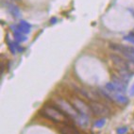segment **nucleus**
Segmentation results:
<instances>
[{
  "label": "nucleus",
  "instance_id": "7",
  "mask_svg": "<svg viewBox=\"0 0 134 134\" xmlns=\"http://www.w3.org/2000/svg\"><path fill=\"white\" fill-rule=\"evenodd\" d=\"M60 131L62 134H80L76 127L68 124H64V126H62L60 127Z\"/></svg>",
  "mask_w": 134,
  "mask_h": 134
},
{
  "label": "nucleus",
  "instance_id": "8",
  "mask_svg": "<svg viewBox=\"0 0 134 134\" xmlns=\"http://www.w3.org/2000/svg\"><path fill=\"white\" fill-rule=\"evenodd\" d=\"M89 116H86V115H83V114H80L77 119L75 120L79 126H81V127H87L89 124V119H88Z\"/></svg>",
  "mask_w": 134,
  "mask_h": 134
},
{
  "label": "nucleus",
  "instance_id": "12",
  "mask_svg": "<svg viewBox=\"0 0 134 134\" xmlns=\"http://www.w3.org/2000/svg\"><path fill=\"white\" fill-rule=\"evenodd\" d=\"M127 132V127H118L117 130H116V133L117 134H126Z\"/></svg>",
  "mask_w": 134,
  "mask_h": 134
},
{
  "label": "nucleus",
  "instance_id": "5",
  "mask_svg": "<svg viewBox=\"0 0 134 134\" xmlns=\"http://www.w3.org/2000/svg\"><path fill=\"white\" fill-rule=\"evenodd\" d=\"M110 60L113 62V64L115 65L117 70H127V71H129V63L126 62L120 56L111 54L110 55Z\"/></svg>",
  "mask_w": 134,
  "mask_h": 134
},
{
  "label": "nucleus",
  "instance_id": "6",
  "mask_svg": "<svg viewBox=\"0 0 134 134\" xmlns=\"http://www.w3.org/2000/svg\"><path fill=\"white\" fill-rule=\"evenodd\" d=\"M75 91L76 93H79L80 96H83V97L87 98L89 100L92 101H96L99 98V96L94 91H88L87 89L81 88V87H75Z\"/></svg>",
  "mask_w": 134,
  "mask_h": 134
},
{
  "label": "nucleus",
  "instance_id": "10",
  "mask_svg": "<svg viewBox=\"0 0 134 134\" xmlns=\"http://www.w3.org/2000/svg\"><path fill=\"white\" fill-rule=\"evenodd\" d=\"M106 124V119L105 118H101V119H98L97 121H96L94 123V127H97V129H101Z\"/></svg>",
  "mask_w": 134,
  "mask_h": 134
},
{
  "label": "nucleus",
  "instance_id": "1",
  "mask_svg": "<svg viewBox=\"0 0 134 134\" xmlns=\"http://www.w3.org/2000/svg\"><path fill=\"white\" fill-rule=\"evenodd\" d=\"M40 113L46 119H49L56 123L67 124L68 120H69V116L65 113H63L55 104L54 105H46L40 110Z\"/></svg>",
  "mask_w": 134,
  "mask_h": 134
},
{
  "label": "nucleus",
  "instance_id": "4",
  "mask_svg": "<svg viewBox=\"0 0 134 134\" xmlns=\"http://www.w3.org/2000/svg\"><path fill=\"white\" fill-rule=\"evenodd\" d=\"M90 107H91V110L93 114L97 115V116H107L110 113L109 109L105 105L99 103L97 101H92L90 103Z\"/></svg>",
  "mask_w": 134,
  "mask_h": 134
},
{
  "label": "nucleus",
  "instance_id": "13",
  "mask_svg": "<svg viewBox=\"0 0 134 134\" xmlns=\"http://www.w3.org/2000/svg\"><path fill=\"white\" fill-rule=\"evenodd\" d=\"M129 94H130V96H134V85L131 87V89H130V92H129Z\"/></svg>",
  "mask_w": 134,
  "mask_h": 134
},
{
  "label": "nucleus",
  "instance_id": "2",
  "mask_svg": "<svg viewBox=\"0 0 134 134\" xmlns=\"http://www.w3.org/2000/svg\"><path fill=\"white\" fill-rule=\"evenodd\" d=\"M54 104L56 106H58L63 113H66L69 117L73 118L74 120H76L80 115V113L74 108V106L71 104V102L70 101L68 102V101H66L63 98H60V97L55 98L54 99Z\"/></svg>",
  "mask_w": 134,
  "mask_h": 134
},
{
  "label": "nucleus",
  "instance_id": "3",
  "mask_svg": "<svg viewBox=\"0 0 134 134\" xmlns=\"http://www.w3.org/2000/svg\"><path fill=\"white\" fill-rule=\"evenodd\" d=\"M70 102H71V104L74 106V108L76 109L80 114L86 115V116H90V115L93 113L90 105L86 104L83 100H81L80 98L72 97L71 98V100H70Z\"/></svg>",
  "mask_w": 134,
  "mask_h": 134
},
{
  "label": "nucleus",
  "instance_id": "9",
  "mask_svg": "<svg viewBox=\"0 0 134 134\" xmlns=\"http://www.w3.org/2000/svg\"><path fill=\"white\" fill-rule=\"evenodd\" d=\"M111 98H113V100L116 101L118 103L120 104H127V98L126 96H124L123 94H120V93H114L111 96Z\"/></svg>",
  "mask_w": 134,
  "mask_h": 134
},
{
  "label": "nucleus",
  "instance_id": "11",
  "mask_svg": "<svg viewBox=\"0 0 134 134\" xmlns=\"http://www.w3.org/2000/svg\"><path fill=\"white\" fill-rule=\"evenodd\" d=\"M106 89H107L109 92H111V93H113V92H117L116 87H115L113 82H110V83L107 84V85H106Z\"/></svg>",
  "mask_w": 134,
  "mask_h": 134
}]
</instances>
